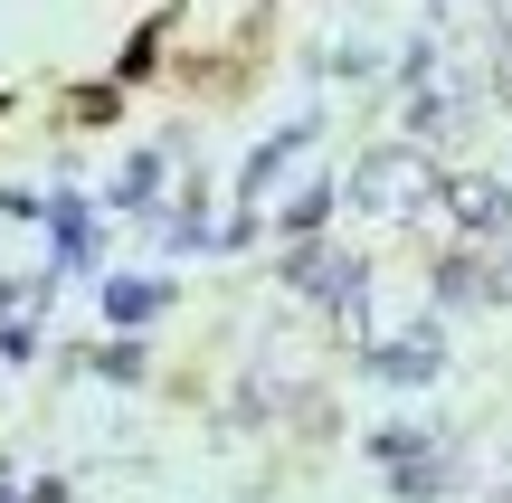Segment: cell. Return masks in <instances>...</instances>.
I'll return each instance as SVG.
<instances>
[{
	"mask_svg": "<svg viewBox=\"0 0 512 503\" xmlns=\"http://www.w3.org/2000/svg\"><path fill=\"white\" fill-rule=\"evenodd\" d=\"M57 266H76V276L95 266V219L76 200H57Z\"/></svg>",
	"mask_w": 512,
	"mask_h": 503,
	"instance_id": "3",
	"label": "cell"
},
{
	"mask_svg": "<svg viewBox=\"0 0 512 503\" xmlns=\"http://www.w3.org/2000/svg\"><path fill=\"white\" fill-rule=\"evenodd\" d=\"M370 371L380 380H427L437 371V342H389V352H370Z\"/></svg>",
	"mask_w": 512,
	"mask_h": 503,
	"instance_id": "4",
	"label": "cell"
},
{
	"mask_svg": "<svg viewBox=\"0 0 512 503\" xmlns=\"http://www.w3.org/2000/svg\"><path fill=\"white\" fill-rule=\"evenodd\" d=\"M408 181H418V162H399V152H389V162H361L351 200H370V209H399V200H408Z\"/></svg>",
	"mask_w": 512,
	"mask_h": 503,
	"instance_id": "2",
	"label": "cell"
},
{
	"mask_svg": "<svg viewBox=\"0 0 512 503\" xmlns=\"http://www.w3.org/2000/svg\"><path fill=\"white\" fill-rule=\"evenodd\" d=\"M285 276L304 285V295H323V304H351L361 266H351V257H332V247H304V257H285Z\"/></svg>",
	"mask_w": 512,
	"mask_h": 503,
	"instance_id": "1",
	"label": "cell"
},
{
	"mask_svg": "<svg viewBox=\"0 0 512 503\" xmlns=\"http://www.w3.org/2000/svg\"><path fill=\"white\" fill-rule=\"evenodd\" d=\"M162 304H171L162 285H133V276H124V285H105V314H114V323H152Z\"/></svg>",
	"mask_w": 512,
	"mask_h": 503,
	"instance_id": "5",
	"label": "cell"
}]
</instances>
